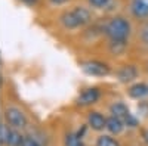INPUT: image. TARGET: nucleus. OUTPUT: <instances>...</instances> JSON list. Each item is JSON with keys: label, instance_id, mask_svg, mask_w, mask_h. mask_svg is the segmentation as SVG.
Instances as JSON below:
<instances>
[{"label": "nucleus", "instance_id": "obj_1", "mask_svg": "<svg viewBox=\"0 0 148 146\" xmlns=\"http://www.w3.org/2000/svg\"><path fill=\"white\" fill-rule=\"evenodd\" d=\"M61 24L65 30H76L80 28L92 21V14L84 6H74L73 9L64 12L59 18Z\"/></svg>", "mask_w": 148, "mask_h": 146}, {"label": "nucleus", "instance_id": "obj_2", "mask_svg": "<svg viewBox=\"0 0 148 146\" xmlns=\"http://www.w3.org/2000/svg\"><path fill=\"white\" fill-rule=\"evenodd\" d=\"M130 22L123 16H114L105 24V34L111 41H123L127 40L130 35Z\"/></svg>", "mask_w": 148, "mask_h": 146}, {"label": "nucleus", "instance_id": "obj_3", "mask_svg": "<svg viewBox=\"0 0 148 146\" xmlns=\"http://www.w3.org/2000/svg\"><path fill=\"white\" fill-rule=\"evenodd\" d=\"M5 120L6 123L10 127H15V128H24L27 127V117L21 109L15 108V106H9L5 109Z\"/></svg>", "mask_w": 148, "mask_h": 146}, {"label": "nucleus", "instance_id": "obj_4", "mask_svg": "<svg viewBox=\"0 0 148 146\" xmlns=\"http://www.w3.org/2000/svg\"><path fill=\"white\" fill-rule=\"evenodd\" d=\"M82 69L92 77H105L110 74V67L99 60H88L82 65Z\"/></svg>", "mask_w": 148, "mask_h": 146}, {"label": "nucleus", "instance_id": "obj_5", "mask_svg": "<svg viewBox=\"0 0 148 146\" xmlns=\"http://www.w3.org/2000/svg\"><path fill=\"white\" fill-rule=\"evenodd\" d=\"M130 14L136 19H148V0H130Z\"/></svg>", "mask_w": 148, "mask_h": 146}, {"label": "nucleus", "instance_id": "obj_6", "mask_svg": "<svg viewBox=\"0 0 148 146\" xmlns=\"http://www.w3.org/2000/svg\"><path fill=\"white\" fill-rule=\"evenodd\" d=\"M98 99H99V90L96 87H89L80 93V96L77 97V103L82 106H88L98 102Z\"/></svg>", "mask_w": 148, "mask_h": 146}, {"label": "nucleus", "instance_id": "obj_7", "mask_svg": "<svg viewBox=\"0 0 148 146\" xmlns=\"http://www.w3.org/2000/svg\"><path fill=\"white\" fill-rule=\"evenodd\" d=\"M88 126H89L92 130L101 131V130L107 128V118H105L101 112L92 111V112H89V115H88Z\"/></svg>", "mask_w": 148, "mask_h": 146}, {"label": "nucleus", "instance_id": "obj_8", "mask_svg": "<svg viewBox=\"0 0 148 146\" xmlns=\"http://www.w3.org/2000/svg\"><path fill=\"white\" fill-rule=\"evenodd\" d=\"M117 75H119V80L121 83H130V81H133L135 78L138 77V69L135 68L133 65H123L119 69Z\"/></svg>", "mask_w": 148, "mask_h": 146}, {"label": "nucleus", "instance_id": "obj_9", "mask_svg": "<svg viewBox=\"0 0 148 146\" xmlns=\"http://www.w3.org/2000/svg\"><path fill=\"white\" fill-rule=\"evenodd\" d=\"M125 128V121L121 118L111 115L110 118H107V130L111 133V134H120Z\"/></svg>", "mask_w": 148, "mask_h": 146}, {"label": "nucleus", "instance_id": "obj_10", "mask_svg": "<svg viewBox=\"0 0 148 146\" xmlns=\"http://www.w3.org/2000/svg\"><path fill=\"white\" fill-rule=\"evenodd\" d=\"M129 96L132 99H144V97L148 94V86L144 83H135L129 87L127 90Z\"/></svg>", "mask_w": 148, "mask_h": 146}, {"label": "nucleus", "instance_id": "obj_11", "mask_svg": "<svg viewBox=\"0 0 148 146\" xmlns=\"http://www.w3.org/2000/svg\"><path fill=\"white\" fill-rule=\"evenodd\" d=\"M110 111H111V114L113 115H116V117H119V118H125L130 111H129V108L123 103V102H116V103H113L111 105V108H110Z\"/></svg>", "mask_w": 148, "mask_h": 146}, {"label": "nucleus", "instance_id": "obj_12", "mask_svg": "<svg viewBox=\"0 0 148 146\" xmlns=\"http://www.w3.org/2000/svg\"><path fill=\"white\" fill-rule=\"evenodd\" d=\"M24 139H25V137H24L19 131L12 130V131H10V136H9V139H8V146H22Z\"/></svg>", "mask_w": 148, "mask_h": 146}, {"label": "nucleus", "instance_id": "obj_13", "mask_svg": "<svg viewBox=\"0 0 148 146\" xmlns=\"http://www.w3.org/2000/svg\"><path fill=\"white\" fill-rule=\"evenodd\" d=\"M65 146H84V143L77 133H68L65 136Z\"/></svg>", "mask_w": 148, "mask_h": 146}, {"label": "nucleus", "instance_id": "obj_14", "mask_svg": "<svg viewBox=\"0 0 148 146\" xmlns=\"http://www.w3.org/2000/svg\"><path fill=\"white\" fill-rule=\"evenodd\" d=\"M96 146H120V145H119V142L114 137H111L108 134H102V136L98 137Z\"/></svg>", "mask_w": 148, "mask_h": 146}, {"label": "nucleus", "instance_id": "obj_15", "mask_svg": "<svg viewBox=\"0 0 148 146\" xmlns=\"http://www.w3.org/2000/svg\"><path fill=\"white\" fill-rule=\"evenodd\" d=\"M10 128L9 126H6L5 123H0V145H8V139L10 136Z\"/></svg>", "mask_w": 148, "mask_h": 146}, {"label": "nucleus", "instance_id": "obj_16", "mask_svg": "<svg viewBox=\"0 0 148 146\" xmlns=\"http://www.w3.org/2000/svg\"><path fill=\"white\" fill-rule=\"evenodd\" d=\"M126 46H127V40H123V41H111L110 49H111V52H113L114 55H120V53L125 52Z\"/></svg>", "mask_w": 148, "mask_h": 146}, {"label": "nucleus", "instance_id": "obj_17", "mask_svg": "<svg viewBox=\"0 0 148 146\" xmlns=\"http://www.w3.org/2000/svg\"><path fill=\"white\" fill-rule=\"evenodd\" d=\"M88 3L93 9H105L111 5V0H88Z\"/></svg>", "mask_w": 148, "mask_h": 146}, {"label": "nucleus", "instance_id": "obj_18", "mask_svg": "<svg viewBox=\"0 0 148 146\" xmlns=\"http://www.w3.org/2000/svg\"><path fill=\"white\" fill-rule=\"evenodd\" d=\"M123 121H125V126H127V127H138V118L130 112L123 118Z\"/></svg>", "mask_w": 148, "mask_h": 146}, {"label": "nucleus", "instance_id": "obj_19", "mask_svg": "<svg viewBox=\"0 0 148 146\" xmlns=\"http://www.w3.org/2000/svg\"><path fill=\"white\" fill-rule=\"evenodd\" d=\"M22 146H42L39 142H37L34 137H30V136H27L25 139H24V143H22Z\"/></svg>", "mask_w": 148, "mask_h": 146}, {"label": "nucleus", "instance_id": "obj_20", "mask_svg": "<svg viewBox=\"0 0 148 146\" xmlns=\"http://www.w3.org/2000/svg\"><path fill=\"white\" fill-rule=\"evenodd\" d=\"M142 40H144V43L148 46V25H145L144 30H142Z\"/></svg>", "mask_w": 148, "mask_h": 146}, {"label": "nucleus", "instance_id": "obj_21", "mask_svg": "<svg viewBox=\"0 0 148 146\" xmlns=\"http://www.w3.org/2000/svg\"><path fill=\"white\" fill-rule=\"evenodd\" d=\"M49 2L55 6H61V5H65L67 2H70V0H49Z\"/></svg>", "mask_w": 148, "mask_h": 146}, {"label": "nucleus", "instance_id": "obj_22", "mask_svg": "<svg viewBox=\"0 0 148 146\" xmlns=\"http://www.w3.org/2000/svg\"><path fill=\"white\" fill-rule=\"evenodd\" d=\"M22 3H25V5H30V6H34L37 3V0H21Z\"/></svg>", "mask_w": 148, "mask_h": 146}, {"label": "nucleus", "instance_id": "obj_23", "mask_svg": "<svg viewBox=\"0 0 148 146\" xmlns=\"http://www.w3.org/2000/svg\"><path fill=\"white\" fill-rule=\"evenodd\" d=\"M144 139H145V142L148 143V130H145V131H144Z\"/></svg>", "mask_w": 148, "mask_h": 146}]
</instances>
